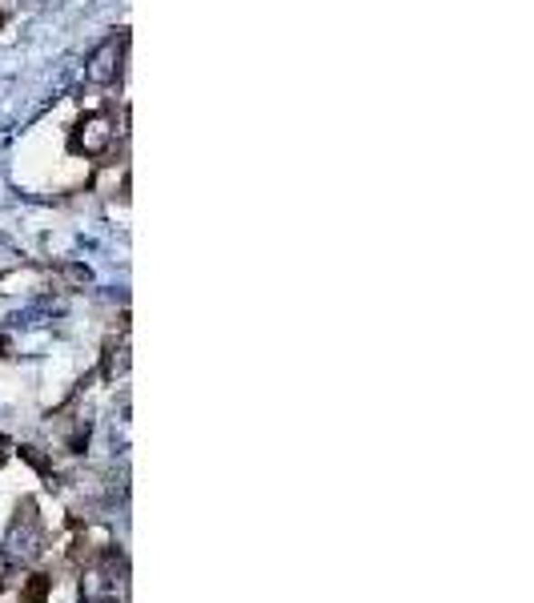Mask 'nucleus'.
<instances>
[{"mask_svg":"<svg viewBox=\"0 0 534 603\" xmlns=\"http://www.w3.org/2000/svg\"><path fill=\"white\" fill-rule=\"evenodd\" d=\"M49 591H53V579H44V575H28V583H24V599L28 603H41Z\"/></svg>","mask_w":534,"mask_h":603,"instance_id":"nucleus-4","label":"nucleus"},{"mask_svg":"<svg viewBox=\"0 0 534 603\" xmlns=\"http://www.w3.org/2000/svg\"><path fill=\"white\" fill-rule=\"evenodd\" d=\"M61 274H64V282H73V286H89L92 282V274H89V266H61Z\"/></svg>","mask_w":534,"mask_h":603,"instance_id":"nucleus-5","label":"nucleus"},{"mask_svg":"<svg viewBox=\"0 0 534 603\" xmlns=\"http://www.w3.org/2000/svg\"><path fill=\"white\" fill-rule=\"evenodd\" d=\"M5 350H8V338H5V334H0V358H5Z\"/></svg>","mask_w":534,"mask_h":603,"instance_id":"nucleus-7","label":"nucleus"},{"mask_svg":"<svg viewBox=\"0 0 534 603\" xmlns=\"http://www.w3.org/2000/svg\"><path fill=\"white\" fill-rule=\"evenodd\" d=\"M129 370V346L121 342V346H109V355H105V378L112 383L117 374H125Z\"/></svg>","mask_w":534,"mask_h":603,"instance_id":"nucleus-3","label":"nucleus"},{"mask_svg":"<svg viewBox=\"0 0 534 603\" xmlns=\"http://www.w3.org/2000/svg\"><path fill=\"white\" fill-rule=\"evenodd\" d=\"M121 61H125V36H109V41H101L92 49L89 64H84V77L92 85H112L121 77Z\"/></svg>","mask_w":534,"mask_h":603,"instance_id":"nucleus-1","label":"nucleus"},{"mask_svg":"<svg viewBox=\"0 0 534 603\" xmlns=\"http://www.w3.org/2000/svg\"><path fill=\"white\" fill-rule=\"evenodd\" d=\"M21 454H24L28 462H33L36 471H41V475H53V462H49V459H44V454H41V447H21Z\"/></svg>","mask_w":534,"mask_h":603,"instance_id":"nucleus-6","label":"nucleus"},{"mask_svg":"<svg viewBox=\"0 0 534 603\" xmlns=\"http://www.w3.org/2000/svg\"><path fill=\"white\" fill-rule=\"evenodd\" d=\"M109 145H112V125L105 113H89L77 125V133H73V150L84 157H101Z\"/></svg>","mask_w":534,"mask_h":603,"instance_id":"nucleus-2","label":"nucleus"}]
</instances>
